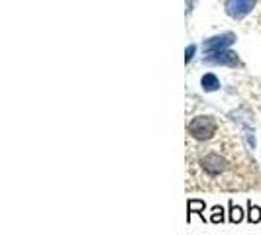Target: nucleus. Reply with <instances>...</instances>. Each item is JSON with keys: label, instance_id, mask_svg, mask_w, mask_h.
<instances>
[{"label": "nucleus", "instance_id": "obj_1", "mask_svg": "<svg viewBox=\"0 0 261 235\" xmlns=\"http://www.w3.org/2000/svg\"><path fill=\"white\" fill-rule=\"evenodd\" d=\"M189 133L198 141H206L216 133V122L210 116H196L189 124Z\"/></svg>", "mask_w": 261, "mask_h": 235}, {"label": "nucleus", "instance_id": "obj_2", "mask_svg": "<svg viewBox=\"0 0 261 235\" xmlns=\"http://www.w3.org/2000/svg\"><path fill=\"white\" fill-rule=\"evenodd\" d=\"M236 41L234 34H222V36H214V38H208L204 43H202V49L206 55L216 51H222V49H228L232 43Z\"/></svg>", "mask_w": 261, "mask_h": 235}, {"label": "nucleus", "instance_id": "obj_3", "mask_svg": "<svg viewBox=\"0 0 261 235\" xmlns=\"http://www.w3.org/2000/svg\"><path fill=\"white\" fill-rule=\"evenodd\" d=\"M255 6V0H228L226 2V12L230 14L232 18H244L248 16Z\"/></svg>", "mask_w": 261, "mask_h": 235}, {"label": "nucleus", "instance_id": "obj_4", "mask_svg": "<svg viewBox=\"0 0 261 235\" xmlns=\"http://www.w3.org/2000/svg\"><path fill=\"white\" fill-rule=\"evenodd\" d=\"M204 63L208 65H238V55L230 49H222V51H216V53H210L204 57Z\"/></svg>", "mask_w": 261, "mask_h": 235}, {"label": "nucleus", "instance_id": "obj_5", "mask_svg": "<svg viewBox=\"0 0 261 235\" xmlns=\"http://www.w3.org/2000/svg\"><path fill=\"white\" fill-rule=\"evenodd\" d=\"M202 169L210 172V174H218V172H222L226 169V161L220 155H216V153H210V155L202 159Z\"/></svg>", "mask_w": 261, "mask_h": 235}, {"label": "nucleus", "instance_id": "obj_6", "mask_svg": "<svg viewBox=\"0 0 261 235\" xmlns=\"http://www.w3.org/2000/svg\"><path fill=\"white\" fill-rule=\"evenodd\" d=\"M200 86H202L204 92H214L220 89V80H218V77L214 73H206L204 77L200 78Z\"/></svg>", "mask_w": 261, "mask_h": 235}, {"label": "nucleus", "instance_id": "obj_7", "mask_svg": "<svg viewBox=\"0 0 261 235\" xmlns=\"http://www.w3.org/2000/svg\"><path fill=\"white\" fill-rule=\"evenodd\" d=\"M204 208H206V204H204L202 200H189V204H187V210H189L187 222H191V216H193V214H198V216L204 220Z\"/></svg>", "mask_w": 261, "mask_h": 235}, {"label": "nucleus", "instance_id": "obj_8", "mask_svg": "<svg viewBox=\"0 0 261 235\" xmlns=\"http://www.w3.org/2000/svg\"><path fill=\"white\" fill-rule=\"evenodd\" d=\"M228 206H230V222L232 223L242 222V220H244V210L240 208V206H236L232 200H230V204H228Z\"/></svg>", "mask_w": 261, "mask_h": 235}, {"label": "nucleus", "instance_id": "obj_9", "mask_svg": "<svg viewBox=\"0 0 261 235\" xmlns=\"http://www.w3.org/2000/svg\"><path fill=\"white\" fill-rule=\"evenodd\" d=\"M248 222L249 223H259L261 222V208L255 204H248Z\"/></svg>", "mask_w": 261, "mask_h": 235}, {"label": "nucleus", "instance_id": "obj_10", "mask_svg": "<svg viewBox=\"0 0 261 235\" xmlns=\"http://www.w3.org/2000/svg\"><path fill=\"white\" fill-rule=\"evenodd\" d=\"M210 222H212V223H222L224 222V208H222V206H214V208H212Z\"/></svg>", "mask_w": 261, "mask_h": 235}, {"label": "nucleus", "instance_id": "obj_11", "mask_svg": "<svg viewBox=\"0 0 261 235\" xmlns=\"http://www.w3.org/2000/svg\"><path fill=\"white\" fill-rule=\"evenodd\" d=\"M246 133H244V137H246V143H248L249 149H255V133H253V128H244Z\"/></svg>", "mask_w": 261, "mask_h": 235}, {"label": "nucleus", "instance_id": "obj_12", "mask_svg": "<svg viewBox=\"0 0 261 235\" xmlns=\"http://www.w3.org/2000/svg\"><path fill=\"white\" fill-rule=\"evenodd\" d=\"M195 51H196V45H189V47H187V51H185V63H187V65L193 61V57H195Z\"/></svg>", "mask_w": 261, "mask_h": 235}]
</instances>
